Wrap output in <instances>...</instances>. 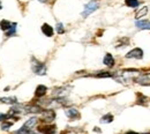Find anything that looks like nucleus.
I'll use <instances>...</instances> for the list:
<instances>
[{"mask_svg":"<svg viewBox=\"0 0 150 134\" xmlns=\"http://www.w3.org/2000/svg\"><path fill=\"white\" fill-rule=\"evenodd\" d=\"M54 118H56L54 110H52V109H44L42 111V119H43V121L50 124V123H52L54 120Z\"/></svg>","mask_w":150,"mask_h":134,"instance_id":"obj_5","label":"nucleus"},{"mask_svg":"<svg viewBox=\"0 0 150 134\" xmlns=\"http://www.w3.org/2000/svg\"><path fill=\"white\" fill-rule=\"evenodd\" d=\"M103 62H104V65L105 66H108V67H113L114 66V64H115V60H114V58L111 53H106L105 56H104V59H103Z\"/></svg>","mask_w":150,"mask_h":134,"instance_id":"obj_12","label":"nucleus"},{"mask_svg":"<svg viewBox=\"0 0 150 134\" xmlns=\"http://www.w3.org/2000/svg\"><path fill=\"white\" fill-rule=\"evenodd\" d=\"M0 102L2 103H6V104H16L18 103V98L14 97V96H9V97H1L0 98Z\"/></svg>","mask_w":150,"mask_h":134,"instance_id":"obj_13","label":"nucleus"},{"mask_svg":"<svg viewBox=\"0 0 150 134\" xmlns=\"http://www.w3.org/2000/svg\"><path fill=\"white\" fill-rule=\"evenodd\" d=\"M0 9H1V2H0Z\"/></svg>","mask_w":150,"mask_h":134,"instance_id":"obj_24","label":"nucleus"},{"mask_svg":"<svg viewBox=\"0 0 150 134\" xmlns=\"http://www.w3.org/2000/svg\"><path fill=\"white\" fill-rule=\"evenodd\" d=\"M31 69L37 75H45L46 74V66L44 62H40L35 57H31Z\"/></svg>","mask_w":150,"mask_h":134,"instance_id":"obj_3","label":"nucleus"},{"mask_svg":"<svg viewBox=\"0 0 150 134\" xmlns=\"http://www.w3.org/2000/svg\"><path fill=\"white\" fill-rule=\"evenodd\" d=\"M16 27L18 24L15 22H11L7 20H2L0 21V29L5 33L6 37H12L16 34Z\"/></svg>","mask_w":150,"mask_h":134,"instance_id":"obj_1","label":"nucleus"},{"mask_svg":"<svg viewBox=\"0 0 150 134\" xmlns=\"http://www.w3.org/2000/svg\"><path fill=\"white\" fill-rule=\"evenodd\" d=\"M125 4H126V6H128L131 8H137L140 5V1L139 0H125Z\"/></svg>","mask_w":150,"mask_h":134,"instance_id":"obj_17","label":"nucleus"},{"mask_svg":"<svg viewBox=\"0 0 150 134\" xmlns=\"http://www.w3.org/2000/svg\"><path fill=\"white\" fill-rule=\"evenodd\" d=\"M38 123V118L37 117H31L30 119H28L25 123H24V125L19 128L16 132H14L13 134H27L28 132H30L35 126H36V124Z\"/></svg>","mask_w":150,"mask_h":134,"instance_id":"obj_2","label":"nucleus"},{"mask_svg":"<svg viewBox=\"0 0 150 134\" xmlns=\"http://www.w3.org/2000/svg\"><path fill=\"white\" fill-rule=\"evenodd\" d=\"M113 121V116L111 113H108V115L103 116L100 118V123L102 124H109V123H112Z\"/></svg>","mask_w":150,"mask_h":134,"instance_id":"obj_16","label":"nucleus"},{"mask_svg":"<svg viewBox=\"0 0 150 134\" xmlns=\"http://www.w3.org/2000/svg\"><path fill=\"white\" fill-rule=\"evenodd\" d=\"M6 119H8V116L4 115V113H0V121H4V120H6Z\"/></svg>","mask_w":150,"mask_h":134,"instance_id":"obj_21","label":"nucleus"},{"mask_svg":"<svg viewBox=\"0 0 150 134\" xmlns=\"http://www.w3.org/2000/svg\"><path fill=\"white\" fill-rule=\"evenodd\" d=\"M98 8V2L96 0H90L86 6H84V9L82 12V16L87 18L88 15H90L91 13H94L95 11Z\"/></svg>","mask_w":150,"mask_h":134,"instance_id":"obj_4","label":"nucleus"},{"mask_svg":"<svg viewBox=\"0 0 150 134\" xmlns=\"http://www.w3.org/2000/svg\"><path fill=\"white\" fill-rule=\"evenodd\" d=\"M57 127L52 124H45L42 126H38V132L42 134H56Z\"/></svg>","mask_w":150,"mask_h":134,"instance_id":"obj_6","label":"nucleus"},{"mask_svg":"<svg viewBox=\"0 0 150 134\" xmlns=\"http://www.w3.org/2000/svg\"><path fill=\"white\" fill-rule=\"evenodd\" d=\"M135 26L139 28V29H142V30H150V21L148 20H137L135 22Z\"/></svg>","mask_w":150,"mask_h":134,"instance_id":"obj_11","label":"nucleus"},{"mask_svg":"<svg viewBox=\"0 0 150 134\" xmlns=\"http://www.w3.org/2000/svg\"><path fill=\"white\" fill-rule=\"evenodd\" d=\"M12 125H13V121H7V119H6V120L1 121V130L2 131H8L12 127Z\"/></svg>","mask_w":150,"mask_h":134,"instance_id":"obj_18","label":"nucleus"},{"mask_svg":"<svg viewBox=\"0 0 150 134\" xmlns=\"http://www.w3.org/2000/svg\"><path fill=\"white\" fill-rule=\"evenodd\" d=\"M147 101H148V97L146 95H143V94H141V93H137V104H140V105H146L147 104Z\"/></svg>","mask_w":150,"mask_h":134,"instance_id":"obj_15","label":"nucleus"},{"mask_svg":"<svg viewBox=\"0 0 150 134\" xmlns=\"http://www.w3.org/2000/svg\"><path fill=\"white\" fill-rule=\"evenodd\" d=\"M125 134H140V133H136V132H133V131H129V132H127V133Z\"/></svg>","mask_w":150,"mask_h":134,"instance_id":"obj_22","label":"nucleus"},{"mask_svg":"<svg viewBox=\"0 0 150 134\" xmlns=\"http://www.w3.org/2000/svg\"><path fill=\"white\" fill-rule=\"evenodd\" d=\"M56 29H57V33H58L59 35H62V34L65 33V28H64V24H62V23H60V22H58V23H57Z\"/></svg>","mask_w":150,"mask_h":134,"instance_id":"obj_20","label":"nucleus"},{"mask_svg":"<svg viewBox=\"0 0 150 134\" xmlns=\"http://www.w3.org/2000/svg\"><path fill=\"white\" fill-rule=\"evenodd\" d=\"M46 93H47V88L44 84H39V86H37V88L35 90V97L42 98V97H44L46 95Z\"/></svg>","mask_w":150,"mask_h":134,"instance_id":"obj_9","label":"nucleus"},{"mask_svg":"<svg viewBox=\"0 0 150 134\" xmlns=\"http://www.w3.org/2000/svg\"><path fill=\"white\" fill-rule=\"evenodd\" d=\"M65 115L67 116L71 120H75V119H79L80 118V112L74 109V108H68L65 110Z\"/></svg>","mask_w":150,"mask_h":134,"instance_id":"obj_8","label":"nucleus"},{"mask_svg":"<svg viewBox=\"0 0 150 134\" xmlns=\"http://www.w3.org/2000/svg\"><path fill=\"white\" fill-rule=\"evenodd\" d=\"M94 77H113L112 73H110V72H99V73H97V74H95Z\"/></svg>","mask_w":150,"mask_h":134,"instance_id":"obj_19","label":"nucleus"},{"mask_svg":"<svg viewBox=\"0 0 150 134\" xmlns=\"http://www.w3.org/2000/svg\"><path fill=\"white\" fill-rule=\"evenodd\" d=\"M42 33H43V34H44L46 37H52V36H53L54 30H53V28H52L50 24L44 23V24L42 26Z\"/></svg>","mask_w":150,"mask_h":134,"instance_id":"obj_10","label":"nucleus"},{"mask_svg":"<svg viewBox=\"0 0 150 134\" xmlns=\"http://www.w3.org/2000/svg\"><path fill=\"white\" fill-rule=\"evenodd\" d=\"M38 1H40V2H46L47 0H38Z\"/></svg>","mask_w":150,"mask_h":134,"instance_id":"obj_23","label":"nucleus"},{"mask_svg":"<svg viewBox=\"0 0 150 134\" xmlns=\"http://www.w3.org/2000/svg\"><path fill=\"white\" fill-rule=\"evenodd\" d=\"M147 13H148V7H147V6H144V7H142L141 9H139V12L135 14V19L140 20L141 18L146 16V15H147Z\"/></svg>","mask_w":150,"mask_h":134,"instance_id":"obj_14","label":"nucleus"},{"mask_svg":"<svg viewBox=\"0 0 150 134\" xmlns=\"http://www.w3.org/2000/svg\"><path fill=\"white\" fill-rule=\"evenodd\" d=\"M127 59H142L143 58V50L140 48H135L131 50L129 52H127L126 55Z\"/></svg>","mask_w":150,"mask_h":134,"instance_id":"obj_7","label":"nucleus"}]
</instances>
